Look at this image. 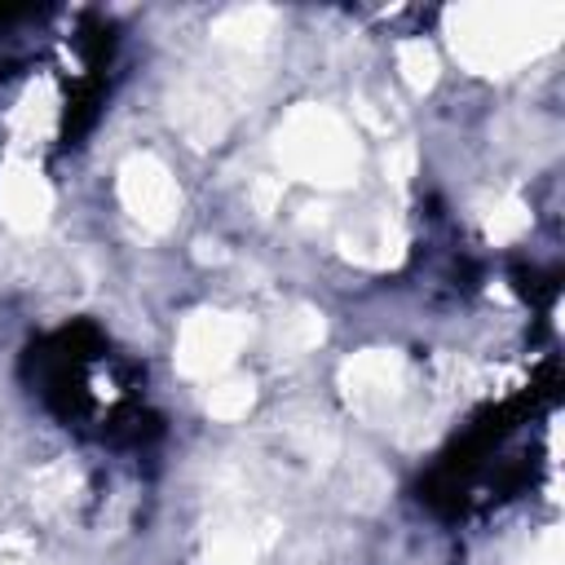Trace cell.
<instances>
[{
  "mask_svg": "<svg viewBox=\"0 0 565 565\" xmlns=\"http://www.w3.org/2000/svg\"><path fill=\"white\" fill-rule=\"evenodd\" d=\"M287 154H291V163H296L300 172H322V177H331V172H340V168L353 163V141L340 132L335 119L318 115V119H305V124L291 128Z\"/></svg>",
  "mask_w": 565,
  "mask_h": 565,
  "instance_id": "6da1fadb",
  "label": "cell"
},
{
  "mask_svg": "<svg viewBox=\"0 0 565 565\" xmlns=\"http://www.w3.org/2000/svg\"><path fill=\"white\" fill-rule=\"evenodd\" d=\"M124 190H128V203L141 221L150 225H168L172 221V207H177V190L168 181L163 168H154L150 159H137L128 172H124Z\"/></svg>",
  "mask_w": 565,
  "mask_h": 565,
  "instance_id": "7a4b0ae2",
  "label": "cell"
}]
</instances>
